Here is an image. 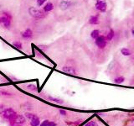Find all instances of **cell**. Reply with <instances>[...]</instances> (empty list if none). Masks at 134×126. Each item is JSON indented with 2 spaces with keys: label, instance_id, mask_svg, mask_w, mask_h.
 Segmentation results:
<instances>
[{
  "label": "cell",
  "instance_id": "cell-26",
  "mask_svg": "<svg viewBox=\"0 0 134 126\" xmlns=\"http://www.w3.org/2000/svg\"><path fill=\"white\" fill-rule=\"evenodd\" d=\"M0 93H1L2 95H5V96H10L11 95L9 93H7V92H4V91H1L0 92Z\"/></svg>",
  "mask_w": 134,
  "mask_h": 126
},
{
  "label": "cell",
  "instance_id": "cell-15",
  "mask_svg": "<svg viewBox=\"0 0 134 126\" xmlns=\"http://www.w3.org/2000/svg\"><path fill=\"white\" fill-rule=\"evenodd\" d=\"M48 99L50 100L53 103H55V104H64L63 100L60 99V98H57L50 97H50H48Z\"/></svg>",
  "mask_w": 134,
  "mask_h": 126
},
{
  "label": "cell",
  "instance_id": "cell-8",
  "mask_svg": "<svg viewBox=\"0 0 134 126\" xmlns=\"http://www.w3.org/2000/svg\"><path fill=\"white\" fill-rule=\"evenodd\" d=\"M12 122L16 125H22L25 122V117L21 114H17L15 116V118L12 120Z\"/></svg>",
  "mask_w": 134,
  "mask_h": 126
},
{
  "label": "cell",
  "instance_id": "cell-22",
  "mask_svg": "<svg viewBox=\"0 0 134 126\" xmlns=\"http://www.w3.org/2000/svg\"><path fill=\"white\" fill-rule=\"evenodd\" d=\"M46 2H47V0H36V3H37V5L39 7H41L43 6L44 4H45Z\"/></svg>",
  "mask_w": 134,
  "mask_h": 126
},
{
  "label": "cell",
  "instance_id": "cell-13",
  "mask_svg": "<svg viewBox=\"0 0 134 126\" xmlns=\"http://www.w3.org/2000/svg\"><path fill=\"white\" fill-rule=\"evenodd\" d=\"M121 54L124 56H130L133 53L128 48H122V49H121Z\"/></svg>",
  "mask_w": 134,
  "mask_h": 126
},
{
  "label": "cell",
  "instance_id": "cell-2",
  "mask_svg": "<svg viewBox=\"0 0 134 126\" xmlns=\"http://www.w3.org/2000/svg\"><path fill=\"white\" fill-rule=\"evenodd\" d=\"M95 8L101 13H105L107 9V3L106 0H96Z\"/></svg>",
  "mask_w": 134,
  "mask_h": 126
},
{
  "label": "cell",
  "instance_id": "cell-17",
  "mask_svg": "<svg viewBox=\"0 0 134 126\" xmlns=\"http://www.w3.org/2000/svg\"><path fill=\"white\" fill-rule=\"evenodd\" d=\"M100 36V30L99 29H94V30L91 31V37L94 40H96V38Z\"/></svg>",
  "mask_w": 134,
  "mask_h": 126
},
{
  "label": "cell",
  "instance_id": "cell-23",
  "mask_svg": "<svg viewBox=\"0 0 134 126\" xmlns=\"http://www.w3.org/2000/svg\"><path fill=\"white\" fill-rule=\"evenodd\" d=\"M39 48H40V49H41L42 50H44V51H45L46 50H48V46H46V45H39L38 46Z\"/></svg>",
  "mask_w": 134,
  "mask_h": 126
},
{
  "label": "cell",
  "instance_id": "cell-12",
  "mask_svg": "<svg viewBox=\"0 0 134 126\" xmlns=\"http://www.w3.org/2000/svg\"><path fill=\"white\" fill-rule=\"evenodd\" d=\"M114 36H115V32L112 29H111L109 32L107 33V36H106V39H107V41H112V39L114 38Z\"/></svg>",
  "mask_w": 134,
  "mask_h": 126
},
{
  "label": "cell",
  "instance_id": "cell-14",
  "mask_svg": "<svg viewBox=\"0 0 134 126\" xmlns=\"http://www.w3.org/2000/svg\"><path fill=\"white\" fill-rule=\"evenodd\" d=\"M40 126H56V124L53 122V121H50L46 120H44L40 125Z\"/></svg>",
  "mask_w": 134,
  "mask_h": 126
},
{
  "label": "cell",
  "instance_id": "cell-19",
  "mask_svg": "<svg viewBox=\"0 0 134 126\" xmlns=\"http://www.w3.org/2000/svg\"><path fill=\"white\" fill-rule=\"evenodd\" d=\"M13 45L15 46L18 50H21L23 48V44H22V42H20V41H13Z\"/></svg>",
  "mask_w": 134,
  "mask_h": 126
},
{
  "label": "cell",
  "instance_id": "cell-7",
  "mask_svg": "<svg viewBox=\"0 0 134 126\" xmlns=\"http://www.w3.org/2000/svg\"><path fill=\"white\" fill-rule=\"evenodd\" d=\"M71 5H72V3L69 0H61L59 3L60 8L62 10H67L70 8Z\"/></svg>",
  "mask_w": 134,
  "mask_h": 126
},
{
  "label": "cell",
  "instance_id": "cell-28",
  "mask_svg": "<svg viewBox=\"0 0 134 126\" xmlns=\"http://www.w3.org/2000/svg\"><path fill=\"white\" fill-rule=\"evenodd\" d=\"M131 33H132V35L134 36V26H133V28H132V29H131Z\"/></svg>",
  "mask_w": 134,
  "mask_h": 126
},
{
  "label": "cell",
  "instance_id": "cell-11",
  "mask_svg": "<svg viewBox=\"0 0 134 126\" xmlns=\"http://www.w3.org/2000/svg\"><path fill=\"white\" fill-rule=\"evenodd\" d=\"M54 9V4H53L51 2H48V3H45V5L44 6L43 10L45 11V13H49L50 11H52Z\"/></svg>",
  "mask_w": 134,
  "mask_h": 126
},
{
  "label": "cell",
  "instance_id": "cell-5",
  "mask_svg": "<svg viewBox=\"0 0 134 126\" xmlns=\"http://www.w3.org/2000/svg\"><path fill=\"white\" fill-rule=\"evenodd\" d=\"M62 72L66 73V74L72 75V76L78 75V71L74 66H65L64 67H62Z\"/></svg>",
  "mask_w": 134,
  "mask_h": 126
},
{
  "label": "cell",
  "instance_id": "cell-18",
  "mask_svg": "<svg viewBox=\"0 0 134 126\" xmlns=\"http://www.w3.org/2000/svg\"><path fill=\"white\" fill-rule=\"evenodd\" d=\"M113 81H114V82L116 84H122V83H123L124 81H125V77H122V76L121 77H117L113 80Z\"/></svg>",
  "mask_w": 134,
  "mask_h": 126
},
{
  "label": "cell",
  "instance_id": "cell-27",
  "mask_svg": "<svg viewBox=\"0 0 134 126\" xmlns=\"http://www.w3.org/2000/svg\"><path fill=\"white\" fill-rule=\"evenodd\" d=\"M29 89H30V90H33V91H35L36 90V87L34 86V85H29Z\"/></svg>",
  "mask_w": 134,
  "mask_h": 126
},
{
  "label": "cell",
  "instance_id": "cell-9",
  "mask_svg": "<svg viewBox=\"0 0 134 126\" xmlns=\"http://www.w3.org/2000/svg\"><path fill=\"white\" fill-rule=\"evenodd\" d=\"M88 23L91 25H97L100 24V19H99L98 15H92L90 17Z\"/></svg>",
  "mask_w": 134,
  "mask_h": 126
},
{
  "label": "cell",
  "instance_id": "cell-6",
  "mask_svg": "<svg viewBox=\"0 0 134 126\" xmlns=\"http://www.w3.org/2000/svg\"><path fill=\"white\" fill-rule=\"evenodd\" d=\"M11 20L12 19L7 17L5 15H3L0 17V24H2L5 29H9L11 26Z\"/></svg>",
  "mask_w": 134,
  "mask_h": 126
},
{
  "label": "cell",
  "instance_id": "cell-25",
  "mask_svg": "<svg viewBox=\"0 0 134 126\" xmlns=\"http://www.w3.org/2000/svg\"><path fill=\"white\" fill-rule=\"evenodd\" d=\"M60 114H61V115H63V116H66L67 114V112L66 110H64V109H60Z\"/></svg>",
  "mask_w": 134,
  "mask_h": 126
},
{
  "label": "cell",
  "instance_id": "cell-21",
  "mask_svg": "<svg viewBox=\"0 0 134 126\" xmlns=\"http://www.w3.org/2000/svg\"><path fill=\"white\" fill-rule=\"evenodd\" d=\"M85 126H98V124L96 121H89L88 123H86Z\"/></svg>",
  "mask_w": 134,
  "mask_h": 126
},
{
  "label": "cell",
  "instance_id": "cell-1",
  "mask_svg": "<svg viewBox=\"0 0 134 126\" xmlns=\"http://www.w3.org/2000/svg\"><path fill=\"white\" fill-rule=\"evenodd\" d=\"M29 13L35 19H44L45 17V12L44 10H40L35 7H29Z\"/></svg>",
  "mask_w": 134,
  "mask_h": 126
},
{
  "label": "cell",
  "instance_id": "cell-20",
  "mask_svg": "<svg viewBox=\"0 0 134 126\" xmlns=\"http://www.w3.org/2000/svg\"><path fill=\"white\" fill-rule=\"evenodd\" d=\"M25 117H26L27 119H29V120H33V119H34L35 117H37L35 114H31V113H25Z\"/></svg>",
  "mask_w": 134,
  "mask_h": 126
},
{
  "label": "cell",
  "instance_id": "cell-24",
  "mask_svg": "<svg viewBox=\"0 0 134 126\" xmlns=\"http://www.w3.org/2000/svg\"><path fill=\"white\" fill-rule=\"evenodd\" d=\"M3 15H5V16H7V17H8V18H10V19H12V15L10 14L8 12H6V11H3Z\"/></svg>",
  "mask_w": 134,
  "mask_h": 126
},
{
  "label": "cell",
  "instance_id": "cell-29",
  "mask_svg": "<svg viewBox=\"0 0 134 126\" xmlns=\"http://www.w3.org/2000/svg\"><path fill=\"white\" fill-rule=\"evenodd\" d=\"M15 126H22V125H15Z\"/></svg>",
  "mask_w": 134,
  "mask_h": 126
},
{
  "label": "cell",
  "instance_id": "cell-3",
  "mask_svg": "<svg viewBox=\"0 0 134 126\" xmlns=\"http://www.w3.org/2000/svg\"><path fill=\"white\" fill-rule=\"evenodd\" d=\"M16 115H17L16 112L13 110V109H11V108L5 109V110L2 113V116H3L5 120H11V121L15 118Z\"/></svg>",
  "mask_w": 134,
  "mask_h": 126
},
{
  "label": "cell",
  "instance_id": "cell-30",
  "mask_svg": "<svg viewBox=\"0 0 134 126\" xmlns=\"http://www.w3.org/2000/svg\"><path fill=\"white\" fill-rule=\"evenodd\" d=\"M133 121H134V119H133Z\"/></svg>",
  "mask_w": 134,
  "mask_h": 126
},
{
  "label": "cell",
  "instance_id": "cell-16",
  "mask_svg": "<svg viewBox=\"0 0 134 126\" xmlns=\"http://www.w3.org/2000/svg\"><path fill=\"white\" fill-rule=\"evenodd\" d=\"M40 125V120L38 117H35L34 119L30 120V125L31 126H39Z\"/></svg>",
  "mask_w": 134,
  "mask_h": 126
},
{
  "label": "cell",
  "instance_id": "cell-10",
  "mask_svg": "<svg viewBox=\"0 0 134 126\" xmlns=\"http://www.w3.org/2000/svg\"><path fill=\"white\" fill-rule=\"evenodd\" d=\"M22 37L24 39H26V40L31 39L33 37V31H32L30 29H26L22 33Z\"/></svg>",
  "mask_w": 134,
  "mask_h": 126
},
{
  "label": "cell",
  "instance_id": "cell-4",
  "mask_svg": "<svg viewBox=\"0 0 134 126\" xmlns=\"http://www.w3.org/2000/svg\"><path fill=\"white\" fill-rule=\"evenodd\" d=\"M95 43H96V46H97L99 49L101 50H103L105 49L106 46H107V40L106 39L105 36L103 35H100L99 37H97L95 40Z\"/></svg>",
  "mask_w": 134,
  "mask_h": 126
}]
</instances>
